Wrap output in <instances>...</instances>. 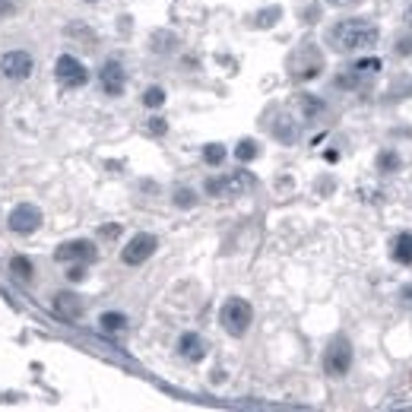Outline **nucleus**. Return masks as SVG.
<instances>
[{"instance_id":"19","label":"nucleus","mask_w":412,"mask_h":412,"mask_svg":"<svg viewBox=\"0 0 412 412\" xmlns=\"http://www.w3.org/2000/svg\"><path fill=\"white\" fill-rule=\"evenodd\" d=\"M197 203V197H194V190H174V206H181V209H187V206Z\"/></svg>"},{"instance_id":"4","label":"nucleus","mask_w":412,"mask_h":412,"mask_svg":"<svg viewBox=\"0 0 412 412\" xmlns=\"http://www.w3.org/2000/svg\"><path fill=\"white\" fill-rule=\"evenodd\" d=\"M251 184H254V178L247 172H235V174H225V178H209L206 181V194L209 197H241Z\"/></svg>"},{"instance_id":"6","label":"nucleus","mask_w":412,"mask_h":412,"mask_svg":"<svg viewBox=\"0 0 412 412\" xmlns=\"http://www.w3.org/2000/svg\"><path fill=\"white\" fill-rule=\"evenodd\" d=\"M54 73H58V82L67 86V89H80L89 80V70L73 58V54H60L58 64H54Z\"/></svg>"},{"instance_id":"18","label":"nucleus","mask_w":412,"mask_h":412,"mask_svg":"<svg viewBox=\"0 0 412 412\" xmlns=\"http://www.w3.org/2000/svg\"><path fill=\"white\" fill-rule=\"evenodd\" d=\"M143 105H146V108H159V105H165V89H159V86L146 89V92H143Z\"/></svg>"},{"instance_id":"3","label":"nucleus","mask_w":412,"mask_h":412,"mask_svg":"<svg viewBox=\"0 0 412 412\" xmlns=\"http://www.w3.org/2000/svg\"><path fill=\"white\" fill-rule=\"evenodd\" d=\"M349 368H352V346H349V339L339 336L323 352V371H327L330 378H343Z\"/></svg>"},{"instance_id":"25","label":"nucleus","mask_w":412,"mask_h":412,"mask_svg":"<svg viewBox=\"0 0 412 412\" xmlns=\"http://www.w3.org/2000/svg\"><path fill=\"white\" fill-rule=\"evenodd\" d=\"M327 3H333V7H358L362 0H327Z\"/></svg>"},{"instance_id":"20","label":"nucleus","mask_w":412,"mask_h":412,"mask_svg":"<svg viewBox=\"0 0 412 412\" xmlns=\"http://www.w3.org/2000/svg\"><path fill=\"white\" fill-rule=\"evenodd\" d=\"M279 16H282V10H279V7L264 10V13L257 16V25H260V29H266V25H273V23H276V19H279Z\"/></svg>"},{"instance_id":"10","label":"nucleus","mask_w":412,"mask_h":412,"mask_svg":"<svg viewBox=\"0 0 412 412\" xmlns=\"http://www.w3.org/2000/svg\"><path fill=\"white\" fill-rule=\"evenodd\" d=\"M54 314L64 321H80L82 317V298L76 292H58L54 295Z\"/></svg>"},{"instance_id":"12","label":"nucleus","mask_w":412,"mask_h":412,"mask_svg":"<svg viewBox=\"0 0 412 412\" xmlns=\"http://www.w3.org/2000/svg\"><path fill=\"white\" fill-rule=\"evenodd\" d=\"M178 352H181V358H187V362H203V355H206L203 336H197V333H184V336L178 339Z\"/></svg>"},{"instance_id":"13","label":"nucleus","mask_w":412,"mask_h":412,"mask_svg":"<svg viewBox=\"0 0 412 412\" xmlns=\"http://www.w3.org/2000/svg\"><path fill=\"white\" fill-rule=\"evenodd\" d=\"M393 260L400 264H412V235L403 231V235H396L393 238Z\"/></svg>"},{"instance_id":"14","label":"nucleus","mask_w":412,"mask_h":412,"mask_svg":"<svg viewBox=\"0 0 412 412\" xmlns=\"http://www.w3.org/2000/svg\"><path fill=\"white\" fill-rule=\"evenodd\" d=\"M10 273H13L19 282H29L32 279V273H35V266H32L29 257H10Z\"/></svg>"},{"instance_id":"2","label":"nucleus","mask_w":412,"mask_h":412,"mask_svg":"<svg viewBox=\"0 0 412 412\" xmlns=\"http://www.w3.org/2000/svg\"><path fill=\"white\" fill-rule=\"evenodd\" d=\"M251 321H254V311H251V305L244 298H229L222 305V311H219V323L225 327L229 336H244Z\"/></svg>"},{"instance_id":"17","label":"nucleus","mask_w":412,"mask_h":412,"mask_svg":"<svg viewBox=\"0 0 412 412\" xmlns=\"http://www.w3.org/2000/svg\"><path fill=\"white\" fill-rule=\"evenodd\" d=\"M203 159L209 165H222L225 162V146H219V143H209V146L203 149Z\"/></svg>"},{"instance_id":"7","label":"nucleus","mask_w":412,"mask_h":412,"mask_svg":"<svg viewBox=\"0 0 412 412\" xmlns=\"http://www.w3.org/2000/svg\"><path fill=\"white\" fill-rule=\"evenodd\" d=\"M95 244L92 241H67V244H60L58 251H54V257H58L60 264H89V260H95Z\"/></svg>"},{"instance_id":"5","label":"nucleus","mask_w":412,"mask_h":412,"mask_svg":"<svg viewBox=\"0 0 412 412\" xmlns=\"http://www.w3.org/2000/svg\"><path fill=\"white\" fill-rule=\"evenodd\" d=\"M156 235H149V231H140V235H133L130 241H127V247L121 251V260L127 266H140L143 260H149V257L156 254Z\"/></svg>"},{"instance_id":"24","label":"nucleus","mask_w":412,"mask_h":412,"mask_svg":"<svg viewBox=\"0 0 412 412\" xmlns=\"http://www.w3.org/2000/svg\"><path fill=\"white\" fill-rule=\"evenodd\" d=\"M400 301H403L406 308H412V286H406V288H400Z\"/></svg>"},{"instance_id":"8","label":"nucleus","mask_w":412,"mask_h":412,"mask_svg":"<svg viewBox=\"0 0 412 412\" xmlns=\"http://www.w3.org/2000/svg\"><path fill=\"white\" fill-rule=\"evenodd\" d=\"M38 225H41V209L32 203H19L10 213V229L16 231V235H32Z\"/></svg>"},{"instance_id":"26","label":"nucleus","mask_w":412,"mask_h":412,"mask_svg":"<svg viewBox=\"0 0 412 412\" xmlns=\"http://www.w3.org/2000/svg\"><path fill=\"white\" fill-rule=\"evenodd\" d=\"M13 13V3L10 0H0V16H10Z\"/></svg>"},{"instance_id":"22","label":"nucleus","mask_w":412,"mask_h":412,"mask_svg":"<svg viewBox=\"0 0 412 412\" xmlns=\"http://www.w3.org/2000/svg\"><path fill=\"white\" fill-rule=\"evenodd\" d=\"M165 130H168V124H165L162 117H152V121H149V133H156L159 137V133H165Z\"/></svg>"},{"instance_id":"15","label":"nucleus","mask_w":412,"mask_h":412,"mask_svg":"<svg viewBox=\"0 0 412 412\" xmlns=\"http://www.w3.org/2000/svg\"><path fill=\"white\" fill-rule=\"evenodd\" d=\"M102 330H105V333H121L124 327H127V317H124V314H102Z\"/></svg>"},{"instance_id":"21","label":"nucleus","mask_w":412,"mask_h":412,"mask_svg":"<svg viewBox=\"0 0 412 412\" xmlns=\"http://www.w3.org/2000/svg\"><path fill=\"white\" fill-rule=\"evenodd\" d=\"M378 165H380V172H393L396 165H400V156H393V152H380Z\"/></svg>"},{"instance_id":"23","label":"nucleus","mask_w":412,"mask_h":412,"mask_svg":"<svg viewBox=\"0 0 412 412\" xmlns=\"http://www.w3.org/2000/svg\"><path fill=\"white\" fill-rule=\"evenodd\" d=\"M82 276H86V270H82V264H76V266H70V273H67V279H73V282H80Z\"/></svg>"},{"instance_id":"1","label":"nucleus","mask_w":412,"mask_h":412,"mask_svg":"<svg viewBox=\"0 0 412 412\" xmlns=\"http://www.w3.org/2000/svg\"><path fill=\"white\" fill-rule=\"evenodd\" d=\"M380 29L368 19H339L336 25H330L327 32V45L339 54H349V51H365L371 45H378Z\"/></svg>"},{"instance_id":"11","label":"nucleus","mask_w":412,"mask_h":412,"mask_svg":"<svg viewBox=\"0 0 412 412\" xmlns=\"http://www.w3.org/2000/svg\"><path fill=\"white\" fill-rule=\"evenodd\" d=\"M102 89L108 92V95H121L124 92V82H127V76H124V67L117 64V60H108L105 67H102Z\"/></svg>"},{"instance_id":"9","label":"nucleus","mask_w":412,"mask_h":412,"mask_svg":"<svg viewBox=\"0 0 412 412\" xmlns=\"http://www.w3.org/2000/svg\"><path fill=\"white\" fill-rule=\"evenodd\" d=\"M0 73L7 76V80H25V76L32 73V54H25V51H7V54L0 58Z\"/></svg>"},{"instance_id":"16","label":"nucleus","mask_w":412,"mask_h":412,"mask_svg":"<svg viewBox=\"0 0 412 412\" xmlns=\"http://www.w3.org/2000/svg\"><path fill=\"white\" fill-rule=\"evenodd\" d=\"M235 156H238V162H251V159L260 156V146H257L254 140H241L238 149H235Z\"/></svg>"}]
</instances>
